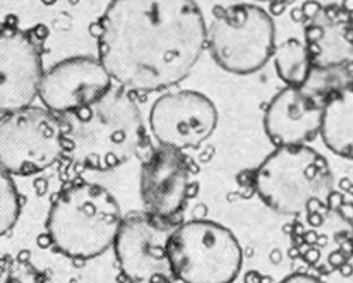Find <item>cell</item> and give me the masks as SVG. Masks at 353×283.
<instances>
[{"label":"cell","mask_w":353,"mask_h":283,"mask_svg":"<svg viewBox=\"0 0 353 283\" xmlns=\"http://www.w3.org/2000/svg\"><path fill=\"white\" fill-rule=\"evenodd\" d=\"M44 72L37 38L17 25L0 22V116L32 106Z\"/></svg>","instance_id":"11"},{"label":"cell","mask_w":353,"mask_h":283,"mask_svg":"<svg viewBox=\"0 0 353 283\" xmlns=\"http://www.w3.org/2000/svg\"><path fill=\"white\" fill-rule=\"evenodd\" d=\"M192 161L182 150L157 146L141 166L139 192L145 211L170 221H180L192 196Z\"/></svg>","instance_id":"10"},{"label":"cell","mask_w":353,"mask_h":283,"mask_svg":"<svg viewBox=\"0 0 353 283\" xmlns=\"http://www.w3.org/2000/svg\"><path fill=\"white\" fill-rule=\"evenodd\" d=\"M320 136L332 153L353 160V84L324 103Z\"/></svg>","instance_id":"16"},{"label":"cell","mask_w":353,"mask_h":283,"mask_svg":"<svg viewBox=\"0 0 353 283\" xmlns=\"http://www.w3.org/2000/svg\"><path fill=\"white\" fill-rule=\"evenodd\" d=\"M181 221L148 211L123 216L113 243L118 270L128 283H173L168 240Z\"/></svg>","instance_id":"8"},{"label":"cell","mask_w":353,"mask_h":283,"mask_svg":"<svg viewBox=\"0 0 353 283\" xmlns=\"http://www.w3.org/2000/svg\"><path fill=\"white\" fill-rule=\"evenodd\" d=\"M334 176L327 160L314 148H277L254 172V190L274 212L297 216L332 197Z\"/></svg>","instance_id":"4"},{"label":"cell","mask_w":353,"mask_h":283,"mask_svg":"<svg viewBox=\"0 0 353 283\" xmlns=\"http://www.w3.org/2000/svg\"><path fill=\"white\" fill-rule=\"evenodd\" d=\"M64 154V126L57 114L28 106L0 116V166L9 174L35 175Z\"/></svg>","instance_id":"7"},{"label":"cell","mask_w":353,"mask_h":283,"mask_svg":"<svg viewBox=\"0 0 353 283\" xmlns=\"http://www.w3.org/2000/svg\"><path fill=\"white\" fill-rule=\"evenodd\" d=\"M279 283H324L320 278L314 276L311 274H304V272H296L292 274L289 276L284 278Z\"/></svg>","instance_id":"21"},{"label":"cell","mask_w":353,"mask_h":283,"mask_svg":"<svg viewBox=\"0 0 353 283\" xmlns=\"http://www.w3.org/2000/svg\"><path fill=\"white\" fill-rule=\"evenodd\" d=\"M213 60L234 75L257 72L273 58L275 25L270 14L254 4H235L218 12L207 30Z\"/></svg>","instance_id":"6"},{"label":"cell","mask_w":353,"mask_h":283,"mask_svg":"<svg viewBox=\"0 0 353 283\" xmlns=\"http://www.w3.org/2000/svg\"><path fill=\"white\" fill-rule=\"evenodd\" d=\"M218 111L203 93L178 90L156 100L149 114V126L159 146L185 152L199 148L216 130Z\"/></svg>","instance_id":"9"},{"label":"cell","mask_w":353,"mask_h":283,"mask_svg":"<svg viewBox=\"0 0 353 283\" xmlns=\"http://www.w3.org/2000/svg\"><path fill=\"white\" fill-rule=\"evenodd\" d=\"M113 85L112 76L98 57L75 56L45 71L38 98L46 110L64 116L85 108Z\"/></svg>","instance_id":"12"},{"label":"cell","mask_w":353,"mask_h":283,"mask_svg":"<svg viewBox=\"0 0 353 283\" xmlns=\"http://www.w3.org/2000/svg\"><path fill=\"white\" fill-rule=\"evenodd\" d=\"M353 84V66L332 68H311L309 78L300 88L317 103H324L335 93Z\"/></svg>","instance_id":"18"},{"label":"cell","mask_w":353,"mask_h":283,"mask_svg":"<svg viewBox=\"0 0 353 283\" xmlns=\"http://www.w3.org/2000/svg\"><path fill=\"white\" fill-rule=\"evenodd\" d=\"M274 66L286 86L302 88L311 72V58L304 42L288 39L274 50Z\"/></svg>","instance_id":"17"},{"label":"cell","mask_w":353,"mask_h":283,"mask_svg":"<svg viewBox=\"0 0 353 283\" xmlns=\"http://www.w3.org/2000/svg\"><path fill=\"white\" fill-rule=\"evenodd\" d=\"M322 106L300 88L285 86L267 106L263 125L277 148L309 144L320 135Z\"/></svg>","instance_id":"14"},{"label":"cell","mask_w":353,"mask_h":283,"mask_svg":"<svg viewBox=\"0 0 353 283\" xmlns=\"http://www.w3.org/2000/svg\"><path fill=\"white\" fill-rule=\"evenodd\" d=\"M207 46L195 0H112L99 21L98 58L128 92H159L192 72Z\"/></svg>","instance_id":"1"},{"label":"cell","mask_w":353,"mask_h":283,"mask_svg":"<svg viewBox=\"0 0 353 283\" xmlns=\"http://www.w3.org/2000/svg\"><path fill=\"white\" fill-rule=\"evenodd\" d=\"M168 258L175 280L182 283H234L243 252L228 228L209 220L178 222L168 240Z\"/></svg>","instance_id":"5"},{"label":"cell","mask_w":353,"mask_h":283,"mask_svg":"<svg viewBox=\"0 0 353 283\" xmlns=\"http://www.w3.org/2000/svg\"><path fill=\"white\" fill-rule=\"evenodd\" d=\"M347 206L331 197L311 206L292 225V243L313 262L346 260L353 254V216Z\"/></svg>","instance_id":"13"},{"label":"cell","mask_w":353,"mask_h":283,"mask_svg":"<svg viewBox=\"0 0 353 283\" xmlns=\"http://www.w3.org/2000/svg\"><path fill=\"white\" fill-rule=\"evenodd\" d=\"M313 68L353 66V18L339 6L318 7L304 25Z\"/></svg>","instance_id":"15"},{"label":"cell","mask_w":353,"mask_h":283,"mask_svg":"<svg viewBox=\"0 0 353 283\" xmlns=\"http://www.w3.org/2000/svg\"><path fill=\"white\" fill-rule=\"evenodd\" d=\"M123 221L116 197L105 186L75 182L63 188L50 204L46 232L57 252L92 260L110 247Z\"/></svg>","instance_id":"3"},{"label":"cell","mask_w":353,"mask_h":283,"mask_svg":"<svg viewBox=\"0 0 353 283\" xmlns=\"http://www.w3.org/2000/svg\"><path fill=\"white\" fill-rule=\"evenodd\" d=\"M62 118L66 156L84 170L109 171L141 153L148 136L142 112L128 90L113 85L85 108Z\"/></svg>","instance_id":"2"},{"label":"cell","mask_w":353,"mask_h":283,"mask_svg":"<svg viewBox=\"0 0 353 283\" xmlns=\"http://www.w3.org/2000/svg\"><path fill=\"white\" fill-rule=\"evenodd\" d=\"M257 2H274V0H257Z\"/></svg>","instance_id":"22"},{"label":"cell","mask_w":353,"mask_h":283,"mask_svg":"<svg viewBox=\"0 0 353 283\" xmlns=\"http://www.w3.org/2000/svg\"><path fill=\"white\" fill-rule=\"evenodd\" d=\"M21 214V197L13 175L0 166V236L9 234Z\"/></svg>","instance_id":"19"},{"label":"cell","mask_w":353,"mask_h":283,"mask_svg":"<svg viewBox=\"0 0 353 283\" xmlns=\"http://www.w3.org/2000/svg\"><path fill=\"white\" fill-rule=\"evenodd\" d=\"M0 283H46L44 275L25 260L13 258L0 264Z\"/></svg>","instance_id":"20"}]
</instances>
